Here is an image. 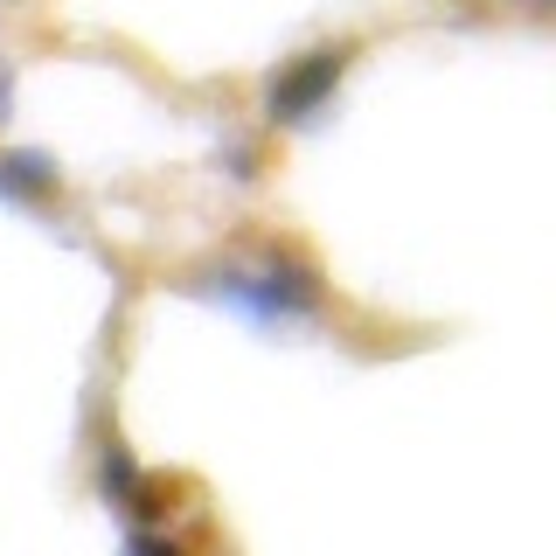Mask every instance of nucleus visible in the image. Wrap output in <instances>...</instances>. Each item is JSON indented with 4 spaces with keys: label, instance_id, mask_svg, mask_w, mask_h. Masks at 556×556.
I'll use <instances>...</instances> for the list:
<instances>
[{
    "label": "nucleus",
    "instance_id": "obj_2",
    "mask_svg": "<svg viewBox=\"0 0 556 556\" xmlns=\"http://www.w3.org/2000/svg\"><path fill=\"white\" fill-rule=\"evenodd\" d=\"M8 181L14 188H35V181H49V174H42V161H28V153H22V161H8Z\"/></svg>",
    "mask_w": 556,
    "mask_h": 556
},
{
    "label": "nucleus",
    "instance_id": "obj_1",
    "mask_svg": "<svg viewBox=\"0 0 556 556\" xmlns=\"http://www.w3.org/2000/svg\"><path fill=\"white\" fill-rule=\"evenodd\" d=\"M334 70H341V49H313L300 70H286V77L271 84V118H306L313 98L334 84Z\"/></svg>",
    "mask_w": 556,
    "mask_h": 556
},
{
    "label": "nucleus",
    "instance_id": "obj_3",
    "mask_svg": "<svg viewBox=\"0 0 556 556\" xmlns=\"http://www.w3.org/2000/svg\"><path fill=\"white\" fill-rule=\"evenodd\" d=\"M132 556H174L167 543H153V535H132Z\"/></svg>",
    "mask_w": 556,
    "mask_h": 556
}]
</instances>
